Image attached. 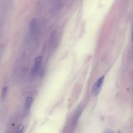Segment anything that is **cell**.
<instances>
[{
	"instance_id": "obj_1",
	"label": "cell",
	"mask_w": 133,
	"mask_h": 133,
	"mask_svg": "<svg viewBox=\"0 0 133 133\" xmlns=\"http://www.w3.org/2000/svg\"><path fill=\"white\" fill-rule=\"evenodd\" d=\"M37 31V21L35 18H33L29 24L28 37L30 40L34 41L35 39Z\"/></svg>"
},
{
	"instance_id": "obj_2",
	"label": "cell",
	"mask_w": 133,
	"mask_h": 133,
	"mask_svg": "<svg viewBox=\"0 0 133 133\" xmlns=\"http://www.w3.org/2000/svg\"><path fill=\"white\" fill-rule=\"evenodd\" d=\"M104 80V76H101L96 81V82L94 84L92 88V93L94 96H98L100 92L103 84Z\"/></svg>"
},
{
	"instance_id": "obj_6",
	"label": "cell",
	"mask_w": 133,
	"mask_h": 133,
	"mask_svg": "<svg viewBox=\"0 0 133 133\" xmlns=\"http://www.w3.org/2000/svg\"><path fill=\"white\" fill-rule=\"evenodd\" d=\"M23 128H24L23 125L22 124H20V125L18 126V128H17L16 133H22V131H23Z\"/></svg>"
},
{
	"instance_id": "obj_3",
	"label": "cell",
	"mask_w": 133,
	"mask_h": 133,
	"mask_svg": "<svg viewBox=\"0 0 133 133\" xmlns=\"http://www.w3.org/2000/svg\"><path fill=\"white\" fill-rule=\"evenodd\" d=\"M42 61V57H38L35 59V60L34 61V65L32 68V71L33 74L35 75L38 72V71L41 68Z\"/></svg>"
},
{
	"instance_id": "obj_4",
	"label": "cell",
	"mask_w": 133,
	"mask_h": 133,
	"mask_svg": "<svg viewBox=\"0 0 133 133\" xmlns=\"http://www.w3.org/2000/svg\"><path fill=\"white\" fill-rule=\"evenodd\" d=\"M33 102V98L32 97H28L25 100L24 106V111L25 113H28L30 110L32 104Z\"/></svg>"
},
{
	"instance_id": "obj_5",
	"label": "cell",
	"mask_w": 133,
	"mask_h": 133,
	"mask_svg": "<svg viewBox=\"0 0 133 133\" xmlns=\"http://www.w3.org/2000/svg\"><path fill=\"white\" fill-rule=\"evenodd\" d=\"M7 91H8V88L7 86H5L3 88L2 90V94H1V99L2 100L5 99L7 94Z\"/></svg>"
},
{
	"instance_id": "obj_7",
	"label": "cell",
	"mask_w": 133,
	"mask_h": 133,
	"mask_svg": "<svg viewBox=\"0 0 133 133\" xmlns=\"http://www.w3.org/2000/svg\"><path fill=\"white\" fill-rule=\"evenodd\" d=\"M132 40L133 42V29H132Z\"/></svg>"
}]
</instances>
